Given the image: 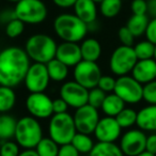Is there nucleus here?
Here are the masks:
<instances>
[{"mask_svg":"<svg viewBox=\"0 0 156 156\" xmlns=\"http://www.w3.org/2000/svg\"><path fill=\"white\" fill-rule=\"evenodd\" d=\"M30 58L26 50L17 46H10L0 51V86L14 88L23 83Z\"/></svg>","mask_w":156,"mask_h":156,"instance_id":"obj_1","label":"nucleus"},{"mask_svg":"<svg viewBox=\"0 0 156 156\" xmlns=\"http://www.w3.org/2000/svg\"><path fill=\"white\" fill-rule=\"evenodd\" d=\"M67 108H69V105L63 98H59L52 101V111H54V113L67 112Z\"/></svg>","mask_w":156,"mask_h":156,"instance_id":"obj_41","label":"nucleus"},{"mask_svg":"<svg viewBox=\"0 0 156 156\" xmlns=\"http://www.w3.org/2000/svg\"><path fill=\"white\" fill-rule=\"evenodd\" d=\"M105 98H106V92L101 90L98 87H95L93 89L89 90V94H88V104L93 106L94 108H101L102 104L104 102Z\"/></svg>","mask_w":156,"mask_h":156,"instance_id":"obj_33","label":"nucleus"},{"mask_svg":"<svg viewBox=\"0 0 156 156\" xmlns=\"http://www.w3.org/2000/svg\"><path fill=\"white\" fill-rule=\"evenodd\" d=\"M74 14L87 25L95 22L98 17V7L93 0H77L73 7Z\"/></svg>","mask_w":156,"mask_h":156,"instance_id":"obj_18","label":"nucleus"},{"mask_svg":"<svg viewBox=\"0 0 156 156\" xmlns=\"http://www.w3.org/2000/svg\"><path fill=\"white\" fill-rule=\"evenodd\" d=\"M25 25L26 24L20 20H18V18L11 20V22L5 25V34L9 37H11V39H16V37L23 34V32L25 30Z\"/></svg>","mask_w":156,"mask_h":156,"instance_id":"obj_32","label":"nucleus"},{"mask_svg":"<svg viewBox=\"0 0 156 156\" xmlns=\"http://www.w3.org/2000/svg\"><path fill=\"white\" fill-rule=\"evenodd\" d=\"M59 147L60 145L50 137H48V138H42L40 140V142L35 147V151L39 156H58Z\"/></svg>","mask_w":156,"mask_h":156,"instance_id":"obj_28","label":"nucleus"},{"mask_svg":"<svg viewBox=\"0 0 156 156\" xmlns=\"http://www.w3.org/2000/svg\"><path fill=\"white\" fill-rule=\"evenodd\" d=\"M80 51L83 60L96 62L102 55V46L96 39L89 37L83 40L80 44Z\"/></svg>","mask_w":156,"mask_h":156,"instance_id":"obj_20","label":"nucleus"},{"mask_svg":"<svg viewBox=\"0 0 156 156\" xmlns=\"http://www.w3.org/2000/svg\"><path fill=\"white\" fill-rule=\"evenodd\" d=\"M122 0H103L100 3V11L106 18H113L121 12Z\"/></svg>","mask_w":156,"mask_h":156,"instance_id":"obj_29","label":"nucleus"},{"mask_svg":"<svg viewBox=\"0 0 156 156\" xmlns=\"http://www.w3.org/2000/svg\"><path fill=\"white\" fill-rule=\"evenodd\" d=\"M138 156H156V155H155V154L150 153V152H147V151H144V152H142L141 154H139Z\"/></svg>","mask_w":156,"mask_h":156,"instance_id":"obj_47","label":"nucleus"},{"mask_svg":"<svg viewBox=\"0 0 156 156\" xmlns=\"http://www.w3.org/2000/svg\"><path fill=\"white\" fill-rule=\"evenodd\" d=\"M149 20H150L147 14L145 15H136V14H133L128 18L127 23H126V27L132 31V33L135 35V37H138L145 33Z\"/></svg>","mask_w":156,"mask_h":156,"instance_id":"obj_24","label":"nucleus"},{"mask_svg":"<svg viewBox=\"0 0 156 156\" xmlns=\"http://www.w3.org/2000/svg\"><path fill=\"white\" fill-rule=\"evenodd\" d=\"M58 44L50 35L44 33L33 34L27 40L25 44V50L30 58L37 63H48L56 58Z\"/></svg>","mask_w":156,"mask_h":156,"instance_id":"obj_3","label":"nucleus"},{"mask_svg":"<svg viewBox=\"0 0 156 156\" xmlns=\"http://www.w3.org/2000/svg\"><path fill=\"white\" fill-rule=\"evenodd\" d=\"M88 94L89 90L75 80L65 81L60 88V98L75 109L88 104Z\"/></svg>","mask_w":156,"mask_h":156,"instance_id":"obj_13","label":"nucleus"},{"mask_svg":"<svg viewBox=\"0 0 156 156\" xmlns=\"http://www.w3.org/2000/svg\"><path fill=\"white\" fill-rule=\"evenodd\" d=\"M147 135L141 129H129L122 135L120 147L125 156H138L145 151Z\"/></svg>","mask_w":156,"mask_h":156,"instance_id":"obj_14","label":"nucleus"},{"mask_svg":"<svg viewBox=\"0 0 156 156\" xmlns=\"http://www.w3.org/2000/svg\"><path fill=\"white\" fill-rule=\"evenodd\" d=\"M16 123L15 118L10 115H0V139L1 140H9L15 135Z\"/></svg>","mask_w":156,"mask_h":156,"instance_id":"obj_26","label":"nucleus"},{"mask_svg":"<svg viewBox=\"0 0 156 156\" xmlns=\"http://www.w3.org/2000/svg\"><path fill=\"white\" fill-rule=\"evenodd\" d=\"M46 67L49 74L50 80L56 81V83L65 80L69 75V66L56 58L46 63Z\"/></svg>","mask_w":156,"mask_h":156,"instance_id":"obj_23","label":"nucleus"},{"mask_svg":"<svg viewBox=\"0 0 156 156\" xmlns=\"http://www.w3.org/2000/svg\"><path fill=\"white\" fill-rule=\"evenodd\" d=\"M27 111L37 119H48L54 115L52 100L44 92H33L26 98Z\"/></svg>","mask_w":156,"mask_h":156,"instance_id":"obj_12","label":"nucleus"},{"mask_svg":"<svg viewBox=\"0 0 156 156\" xmlns=\"http://www.w3.org/2000/svg\"><path fill=\"white\" fill-rule=\"evenodd\" d=\"M16 103V93L13 88L0 86V112L5 113L10 111Z\"/></svg>","mask_w":156,"mask_h":156,"instance_id":"obj_25","label":"nucleus"},{"mask_svg":"<svg viewBox=\"0 0 156 156\" xmlns=\"http://www.w3.org/2000/svg\"><path fill=\"white\" fill-rule=\"evenodd\" d=\"M15 140L23 149H35L37 144L43 138V129L32 115H26L17 120L15 129Z\"/></svg>","mask_w":156,"mask_h":156,"instance_id":"obj_4","label":"nucleus"},{"mask_svg":"<svg viewBox=\"0 0 156 156\" xmlns=\"http://www.w3.org/2000/svg\"><path fill=\"white\" fill-rule=\"evenodd\" d=\"M16 17V14L14 9H5L2 10V11L0 12V23L2 25H7L8 23H10L11 20H15Z\"/></svg>","mask_w":156,"mask_h":156,"instance_id":"obj_42","label":"nucleus"},{"mask_svg":"<svg viewBox=\"0 0 156 156\" xmlns=\"http://www.w3.org/2000/svg\"><path fill=\"white\" fill-rule=\"evenodd\" d=\"M113 93L125 102V104H137L143 100V85L133 76H119L115 80Z\"/></svg>","mask_w":156,"mask_h":156,"instance_id":"obj_8","label":"nucleus"},{"mask_svg":"<svg viewBox=\"0 0 156 156\" xmlns=\"http://www.w3.org/2000/svg\"><path fill=\"white\" fill-rule=\"evenodd\" d=\"M145 151L150 152L152 154L156 155V134H153L147 136V144H145Z\"/></svg>","mask_w":156,"mask_h":156,"instance_id":"obj_43","label":"nucleus"},{"mask_svg":"<svg viewBox=\"0 0 156 156\" xmlns=\"http://www.w3.org/2000/svg\"><path fill=\"white\" fill-rule=\"evenodd\" d=\"M130 10L136 15H147V0H133L130 3Z\"/></svg>","mask_w":156,"mask_h":156,"instance_id":"obj_38","label":"nucleus"},{"mask_svg":"<svg viewBox=\"0 0 156 156\" xmlns=\"http://www.w3.org/2000/svg\"><path fill=\"white\" fill-rule=\"evenodd\" d=\"M147 14L152 18H156V0L147 1Z\"/></svg>","mask_w":156,"mask_h":156,"instance_id":"obj_45","label":"nucleus"},{"mask_svg":"<svg viewBox=\"0 0 156 156\" xmlns=\"http://www.w3.org/2000/svg\"><path fill=\"white\" fill-rule=\"evenodd\" d=\"M71 143L80 154H89L95 144L89 135L78 132L73 137Z\"/></svg>","mask_w":156,"mask_h":156,"instance_id":"obj_27","label":"nucleus"},{"mask_svg":"<svg viewBox=\"0 0 156 156\" xmlns=\"http://www.w3.org/2000/svg\"><path fill=\"white\" fill-rule=\"evenodd\" d=\"M7 1H10V2H14V3H17L18 1H20V0H7Z\"/></svg>","mask_w":156,"mask_h":156,"instance_id":"obj_48","label":"nucleus"},{"mask_svg":"<svg viewBox=\"0 0 156 156\" xmlns=\"http://www.w3.org/2000/svg\"><path fill=\"white\" fill-rule=\"evenodd\" d=\"M16 17L25 24L37 25L43 23L47 17V7L43 0H20L16 3Z\"/></svg>","mask_w":156,"mask_h":156,"instance_id":"obj_6","label":"nucleus"},{"mask_svg":"<svg viewBox=\"0 0 156 156\" xmlns=\"http://www.w3.org/2000/svg\"><path fill=\"white\" fill-rule=\"evenodd\" d=\"M134 50L138 60L152 59L154 57V51H155V44L147 40L141 41L134 46Z\"/></svg>","mask_w":156,"mask_h":156,"instance_id":"obj_30","label":"nucleus"},{"mask_svg":"<svg viewBox=\"0 0 156 156\" xmlns=\"http://www.w3.org/2000/svg\"><path fill=\"white\" fill-rule=\"evenodd\" d=\"M54 31L63 42L83 41L88 33V25L75 14L62 13L54 20Z\"/></svg>","mask_w":156,"mask_h":156,"instance_id":"obj_2","label":"nucleus"},{"mask_svg":"<svg viewBox=\"0 0 156 156\" xmlns=\"http://www.w3.org/2000/svg\"><path fill=\"white\" fill-rule=\"evenodd\" d=\"M18 156H39L37 153V151L33 149H25L24 151H22Z\"/></svg>","mask_w":156,"mask_h":156,"instance_id":"obj_46","label":"nucleus"},{"mask_svg":"<svg viewBox=\"0 0 156 156\" xmlns=\"http://www.w3.org/2000/svg\"><path fill=\"white\" fill-rule=\"evenodd\" d=\"M119 125L122 128H129L135 125L137 122V112L132 108H124L119 115L115 117Z\"/></svg>","mask_w":156,"mask_h":156,"instance_id":"obj_31","label":"nucleus"},{"mask_svg":"<svg viewBox=\"0 0 156 156\" xmlns=\"http://www.w3.org/2000/svg\"><path fill=\"white\" fill-rule=\"evenodd\" d=\"M144 35L147 41L152 42L156 45V18H152V20H149Z\"/></svg>","mask_w":156,"mask_h":156,"instance_id":"obj_39","label":"nucleus"},{"mask_svg":"<svg viewBox=\"0 0 156 156\" xmlns=\"http://www.w3.org/2000/svg\"><path fill=\"white\" fill-rule=\"evenodd\" d=\"M48 133L50 138L59 145L71 143L73 137L77 133L73 115L67 112L54 113L50 117Z\"/></svg>","mask_w":156,"mask_h":156,"instance_id":"obj_5","label":"nucleus"},{"mask_svg":"<svg viewBox=\"0 0 156 156\" xmlns=\"http://www.w3.org/2000/svg\"><path fill=\"white\" fill-rule=\"evenodd\" d=\"M50 77L49 74H48L46 64L37 62L30 64L24 79L25 86H26L27 90L30 93L44 92L47 89Z\"/></svg>","mask_w":156,"mask_h":156,"instance_id":"obj_10","label":"nucleus"},{"mask_svg":"<svg viewBox=\"0 0 156 156\" xmlns=\"http://www.w3.org/2000/svg\"><path fill=\"white\" fill-rule=\"evenodd\" d=\"M138 61L133 46L121 45L112 51L109 59V67L117 76L128 75L132 73L135 64Z\"/></svg>","mask_w":156,"mask_h":156,"instance_id":"obj_7","label":"nucleus"},{"mask_svg":"<svg viewBox=\"0 0 156 156\" xmlns=\"http://www.w3.org/2000/svg\"><path fill=\"white\" fill-rule=\"evenodd\" d=\"M121 132L122 127L115 118L106 115L100 119L93 134L100 142H115L121 136Z\"/></svg>","mask_w":156,"mask_h":156,"instance_id":"obj_15","label":"nucleus"},{"mask_svg":"<svg viewBox=\"0 0 156 156\" xmlns=\"http://www.w3.org/2000/svg\"><path fill=\"white\" fill-rule=\"evenodd\" d=\"M73 119L76 126V130L78 133L91 135L94 133V129H95L101 118L98 115V108H94L91 105L86 104L76 109Z\"/></svg>","mask_w":156,"mask_h":156,"instance_id":"obj_11","label":"nucleus"},{"mask_svg":"<svg viewBox=\"0 0 156 156\" xmlns=\"http://www.w3.org/2000/svg\"><path fill=\"white\" fill-rule=\"evenodd\" d=\"M101 108L106 115L115 118L125 108V102L115 93H109L106 95Z\"/></svg>","mask_w":156,"mask_h":156,"instance_id":"obj_21","label":"nucleus"},{"mask_svg":"<svg viewBox=\"0 0 156 156\" xmlns=\"http://www.w3.org/2000/svg\"><path fill=\"white\" fill-rule=\"evenodd\" d=\"M143 100L149 105H156V79L143 85Z\"/></svg>","mask_w":156,"mask_h":156,"instance_id":"obj_35","label":"nucleus"},{"mask_svg":"<svg viewBox=\"0 0 156 156\" xmlns=\"http://www.w3.org/2000/svg\"><path fill=\"white\" fill-rule=\"evenodd\" d=\"M153 59L156 61V45H155V51H154V57H153Z\"/></svg>","mask_w":156,"mask_h":156,"instance_id":"obj_49","label":"nucleus"},{"mask_svg":"<svg viewBox=\"0 0 156 156\" xmlns=\"http://www.w3.org/2000/svg\"><path fill=\"white\" fill-rule=\"evenodd\" d=\"M132 76L142 85L156 79V61L152 59L138 60L132 71Z\"/></svg>","mask_w":156,"mask_h":156,"instance_id":"obj_17","label":"nucleus"},{"mask_svg":"<svg viewBox=\"0 0 156 156\" xmlns=\"http://www.w3.org/2000/svg\"><path fill=\"white\" fill-rule=\"evenodd\" d=\"M77 0H52V2L55 3V5H57L58 8L61 9H69L73 8L74 5L76 3Z\"/></svg>","mask_w":156,"mask_h":156,"instance_id":"obj_44","label":"nucleus"},{"mask_svg":"<svg viewBox=\"0 0 156 156\" xmlns=\"http://www.w3.org/2000/svg\"><path fill=\"white\" fill-rule=\"evenodd\" d=\"M115 80L113 77L108 75H102V77L100 78V80H98V87L100 88L101 90H103L104 92L106 93H111L113 92L115 87Z\"/></svg>","mask_w":156,"mask_h":156,"instance_id":"obj_37","label":"nucleus"},{"mask_svg":"<svg viewBox=\"0 0 156 156\" xmlns=\"http://www.w3.org/2000/svg\"><path fill=\"white\" fill-rule=\"evenodd\" d=\"M56 59L67 66H75L83 60L80 45L74 42H62L57 47Z\"/></svg>","mask_w":156,"mask_h":156,"instance_id":"obj_16","label":"nucleus"},{"mask_svg":"<svg viewBox=\"0 0 156 156\" xmlns=\"http://www.w3.org/2000/svg\"><path fill=\"white\" fill-rule=\"evenodd\" d=\"M79 154L80 153L74 147L72 143H67V144L60 145L58 156H79Z\"/></svg>","mask_w":156,"mask_h":156,"instance_id":"obj_40","label":"nucleus"},{"mask_svg":"<svg viewBox=\"0 0 156 156\" xmlns=\"http://www.w3.org/2000/svg\"><path fill=\"white\" fill-rule=\"evenodd\" d=\"M89 156H125L120 145L115 142H100L95 143Z\"/></svg>","mask_w":156,"mask_h":156,"instance_id":"obj_22","label":"nucleus"},{"mask_svg":"<svg viewBox=\"0 0 156 156\" xmlns=\"http://www.w3.org/2000/svg\"><path fill=\"white\" fill-rule=\"evenodd\" d=\"M73 76L74 80L90 90L98 87V80L102 77V71L96 62L81 60L74 66Z\"/></svg>","mask_w":156,"mask_h":156,"instance_id":"obj_9","label":"nucleus"},{"mask_svg":"<svg viewBox=\"0 0 156 156\" xmlns=\"http://www.w3.org/2000/svg\"><path fill=\"white\" fill-rule=\"evenodd\" d=\"M94 2H96V3H101L103 1V0H93Z\"/></svg>","mask_w":156,"mask_h":156,"instance_id":"obj_50","label":"nucleus"},{"mask_svg":"<svg viewBox=\"0 0 156 156\" xmlns=\"http://www.w3.org/2000/svg\"><path fill=\"white\" fill-rule=\"evenodd\" d=\"M136 125L143 132H156V105H149L137 112Z\"/></svg>","mask_w":156,"mask_h":156,"instance_id":"obj_19","label":"nucleus"},{"mask_svg":"<svg viewBox=\"0 0 156 156\" xmlns=\"http://www.w3.org/2000/svg\"><path fill=\"white\" fill-rule=\"evenodd\" d=\"M118 37L122 45L125 46H133L135 42V35L132 33V31L126 26L121 27L118 31Z\"/></svg>","mask_w":156,"mask_h":156,"instance_id":"obj_36","label":"nucleus"},{"mask_svg":"<svg viewBox=\"0 0 156 156\" xmlns=\"http://www.w3.org/2000/svg\"><path fill=\"white\" fill-rule=\"evenodd\" d=\"M20 153V145L17 142L5 140L0 145V156H18Z\"/></svg>","mask_w":156,"mask_h":156,"instance_id":"obj_34","label":"nucleus"}]
</instances>
